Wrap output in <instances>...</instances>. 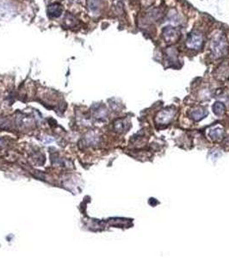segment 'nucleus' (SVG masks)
Wrapping results in <instances>:
<instances>
[{"label": "nucleus", "mask_w": 229, "mask_h": 258, "mask_svg": "<svg viewBox=\"0 0 229 258\" xmlns=\"http://www.w3.org/2000/svg\"><path fill=\"white\" fill-rule=\"evenodd\" d=\"M62 12L61 6L58 4H53L47 8V13L52 17H58Z\"/></svg>", "instance_id": "1"}]
</instances>
